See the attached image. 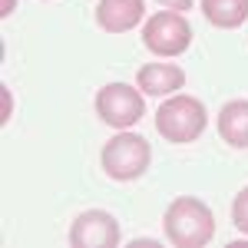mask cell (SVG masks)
I'll return each mask as SVG.
<instances>
[{
  "mask_svg": "<svg viewBox=\"0 0 248 248\" xmlns=\"http://www.w3.org/2000/svg\"><path fill=\"white\" fill-rule=\"evenodd\" d=\"M162 232L175 248H202L215 238V215L202 199L179 195L162 215Z\"/></svg>",
  "mask_w": 248,
  "mask_h": 248,
  "instance_id": "obj_1",
  "label": "cell"
},
{
  "mask_svg": "<svg viewBox=\"0 0 248 248\" xmlns=\"http://www.w3.org/2000/svg\"><path fill=\"white\" fill-rule=\"evenodd\" d=\"M205 123H209L205 103L195 99V96H186V93L169 96L155 109V133L162 136L166 142H175V146L195 142L199 136L205 133Z\"/></svg>",
  "mask_w": 248,
  "mask_h": 248,
  "instance_id": "obj_2",
  "label": "cell"
},
{
  "mask_svg": "<svg viewBox=\"0 0 248 248\" xmlns=\"http://www.w3.org/2000/svg\"><path fill=\"white\" fill-rule=\"evenodd\" d=\"M153 162V146L139 133L119 129L113 139H106L103 153H99V166L113 182H136L142 179Z\"/></svg>",
  "mask_w": 248,
  "mask_h": 248,
  "instance_id": "obj_3",
  "label": "cell"
},
{
  "mask_svg": "<svg viewBox=\"0 0 248 248\" xmlns=\"http://www.w3.org/2000/svg\"><path fill=\"white\" fill-rule=\"evenodd\" d=\"M142 46L155 57H182L192 46V23L179 10H159L142 23Z\"/></svg>",
  "mask_w": 248,
  "mask_h": 248,
  "instance_id": "obj_4",
  "label": "cell"
},
{
  "mask_svg": "<svg viewBox=\"0 0 248 248\" xmlns=\"http://www.w3.org/2000/svg\"><path fill=\"white\" fill-rule=\"evenodd\" d=\"M96 116L113 129H133L146 116V93L129 83H106L96 93Z\"/></svg>",
  "mask_w": 248,
  "mask_h": 248,
  "instance_id": "obj_5",
  "label": "cell"
},
{
  "mask_svg": "<svg viewBox=\"0 0 248 248\" xmlns=\"http://www.w3.org/2000/svg\"><path fill=\"white\" fill-rule=\"evenodd\" d=\"M119 238H123L119 222L103 209L79 212L70 225V245L77 248H116Z\"/></svg>",
  "mask_w": 248,
  "mask_h": 248,
  "instance_id": "obj_6",
  "label": "cell"
},
{
  "mask_svg": "<svg viewBox=\"0 0 248 248\" xmlns=\"http://www.w3.org/2000/svg\"><path fill=\"white\" fill-rule=\"evenodd\" d=\"M146 17V0H99L96 23L106 33H129Z\"/></svg>",
  "mask_w": 248,
  "mask_h": 248,
  "instance_id": "obj_7",
  "label": "cell"
},
{
  "mask_svg": "<svg viewBox=\"0 0 248 248\" xmlns=\"http://www.w3.org/2000/svg\"><path fill=\"white\" fill-rule=\"evenodd\" d=\"M136 86L146 96H172L186 86V70L175 63H146L136 73Z\"/></svg>",
  "mask_w": 248,
  "mask_h": 248,
  "instance_id": "obj_8",
  "label": "cell"
},
{
  "mask_svg": "<svg viewBox=\"0 0 248 248\" xmlns=\"http://www.w3.org/2000/svg\"><path fill=\"white\" fill-rule=\"evenodd\" d=\"M218 136L232 149H248V99H232L218 109Z\"/></svg>",
  "mask_w": 248,
  "mask_h": 248,
  "instance_id": "obj_9",
  "label": "cell"
},
{
  "mask_svg": "<svg viewBox=\"0 0 248 248\" xmlns=\"http://www.w3.org/2000/svg\"><path fill=\"white\" fill-rule=\"evenodd\" d=\"M202 14L218 30H238L248 20V0H202Z\"/></svg>",
  "mask_w": 248,
  "mask_h": 248,
  "instance_id": "obj_10",
  "label": "cell"
},
{
  "mask_svg": "<svg viewBox=\"0 0 248 248\" xmlns=\"http://www.w3.org/2000/svg\"><path fill=\"white\" fill-rule=\"evenodd\" d=\"M232 225L242 235H248V186L232 199Z\"/></svg>",
  "mask_w": 248,
  "mask_h": 248,
  "instance_id": "obj_11",
  "label": "cell"
},
{
  "mask_svg": "<svg viewBox=\"0 0 248 248\" xmlns=\"http://www.w3.org/2000/svg\"><path fill=\"white\" fill-rule=\"evenodd\" d=\"M155 3H162L166 10H179V14L192 10V0H155Z\"/></svg>",
  "mask_w": 248,
  "mask_h": 248,
  "instance_id": "obj_12",
  "label": "cell"
},
{
  "mask_svg": "<svg viewBox=\"0 0 248 248\" xmlns=\"http://www.w3.org/2000/svg\"><path fill=\"white\" fill-rule=\"evenodd\" d=\"M10 109H14V99H10V90L3 86V116H0V123H7V119H10Z\"/></svg>",
  "mask_w": 248,
  "mask_h": 248,
  "instance_id": "obj_13",
  "label": "cell"
},
{
  "mask_svg": "<svg viewBox=\"0 0 248 248\" xmlns=\"http://www.w3.org/2000/svg\"><path fill=\"white\" fill-rule=\"evenodd\" d=\"M14 3H17V0H3V10H0V17H10V14H14Z\"/></svg>",
  "mask_w": 248,
  "mask_h": 248,
  "instance_id": "obj_14",
  "label": "cell"
}]
</instances>
